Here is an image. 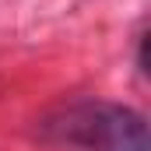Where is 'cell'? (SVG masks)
<instances>
[{
    "label": "cell",
    "instance_id": "obj_1",
    "mask_svg": "<svg viewBox=\"0 0 151 151\" xmlns=\"http://www.w3.org/2000/svg\"><path fill=\"white\" fill-rule=\"evenodd\" d=\"M39 137L46 144L77 151H151L144 113L102 99L56 106L39 119Z\"/></svg>",
    "mask_w": 151,
    "mask_h": 151
},
{
    "label": "cell",
    "instance_id": "obj_2",
    "mask_svg": "<svg viewBox=\"0 0 151 151\" xmlns=\"http://www.w3.org/2000/svg\"><path fill=\"white\" fill-rule=\"evenodd\" d=\"M137 70L148 74V28H141L137 35Z\"/></svg>",
    "mask_w": 151,
    "mask_h": 151
}]
</instances>
